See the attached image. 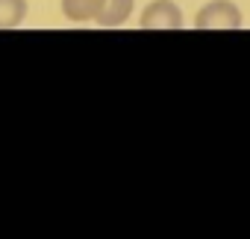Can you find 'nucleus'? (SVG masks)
<instances>
[{"label": "nucleus", "mask_w": 250, "mask_h": 239, "mask_svg": "<svg viewBox=\"0 0 250 239\" xmlns=\"http://www.w3.org/2000/svg\"><path fill=\"white\" fill-rule=\"evenodd\" d=\"M197 30H241L244 18L232 0H209L194 18Z\"/></svg>", "instance_id": "obj_1"}, {"label": "nucleus", "mask_w": 250, "mask_h": 239, "mask_svg": "<svg viewBox=\"0 0 250 239\" xmlns=\"http://www.w3.org/2000/svg\"><path fill=\"white\" fill-rule=\"evenodd\" d=\"M100 9H103V0H62V15L74 24L97 21Z\"/></svg>", "instance_id": "obj_3"}, {"label": "nucleus", "mask_w": 250, "mask_h": 239, "mask_svg": "<svg viewBox=\"0 0 250 239\" xmlns=\"http://www.w3.org/2000/svg\"><path fill=\"white\" fill-rule=\"evenodd\" d=\"M133 3H136V0H103V9H100L94 24H100V27H121V24H127V18L133 15Z\"/></svg>", "instance_id": "obj_4"}, {"label": "nucleus", "mask_w": 250, "mask_h": 239, "mask_svg": "<svg viewBox=\"0 0 250 239\" xmlns=\"http://www.w3.org/2000/svg\"><path fill=\"white\" fill-rule=\"evenodd\" d=\"M27 18V0H0V30H15Z\"/></svg>", "instance_id": "obj_5"}, {"label": "nucleus", "mask_w": 250, "mask_h": 239, "mask_svg": "<svg viewBox=\"0 0 250 239\" xmlns=\"http://www.w3.org/2000/svg\"><path fill=\"white\" fill-rule=\"evenodd\" d=\"M139 27L142 30H180L183 27V9L174 0H153V3L145 6Z\"/></svg>", "instance_id": "obj_2"}]
</instances>
